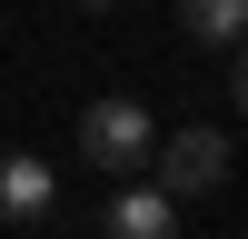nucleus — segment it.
<instances>
[{"label":"nucleus","mask_w":248,"mask_h":239,"mask_svg":"<svg viewBox=\"0 0 248 239\" xmlns=\"http://www.w3.org/2000/svg\"><path fill=\"white\" fill-rule=\"evenodd\" d=\"M149 150H159V130H149V110H139L129 90L79 110V159H90L99 179H129V170H149Z\"/></svg>","instance_id":"f257e3e1"},{"label":"nucleus","mask_w":248,"mask_h":239,"mask_svg":"<svg viewBox=\"0 0 248 239\" xmlns=\"http://www.w3.org/2000/svg\"><path fill=\"white\" fill-rule=\"evenodd\" d=\"M149 170H159L169 199H209L218 179H229V139H218V130H169V139L149 150Z\"/></svg>","instance_id":"f03ea898"},{"label":"nucleus","mask_w":248,"mask_h":239,"mask_svg":"<svg viewBox=\"0 0 248 239\" xmlns=\"http://www.w3.org/2000/svg\"><path fill=\"white\" fill-rule=\"evenodd\" d=\"M99 239H179V199L159 189H139V179H119L109 189V209H99Z\"/></svg>","instance_id":"7ed1b4c3"},{"label":"nucleus","mask_w":248,"mask_h":239,"mask_svg":"<svg viewBox=\"0 0 248 239\" xmlns=\"http://www.w3.org/2000/svg\"><path fill=\"white\" fill-rule=\"evenodd\" d=\"M50 199H60L50 159H30V150H0V219H50Z\"/></svg>","instance_id":"20e7f679"},{"label":"nucleus","mask_w":248,"mask_h":239,"mask_svg":"<svg viewBox=\"0 0 248 239\" xmlns=\"http://www.w3.org/2000/svg\"><path fill=\"white\" fill-rule=\"evenodd\" d=\"M179 30L199 50H229V40H248V0H179Z\"/></svg>","instance_id":"39448f33"},{"label":"nucleus","mask_w":248,"mask_h":239,"mask_svg":"<svg viewBox=\"0 0 248 239\" xmlns=\"http://www.w3.org/2000/svg\"><path fill=\"white\" fill-rule=\"evenodd\" d=\"M229 100L248 110V40H229Z\"/></svg>","instance_id":"423d86ee"},{"label":"nucleus","mask_w":248,"mask_h":239,"mask_svg":"<svg viewBox=\"0 0 248 239\" xmlns=\"http://www.w3.org/2000/svg\"><path fill=\"white\" fill-rule=\"evenodd\" d=\"M79 10H119V0H79Z\"/></svg>","instance_id":"0eeeda50"}]
</instances>
